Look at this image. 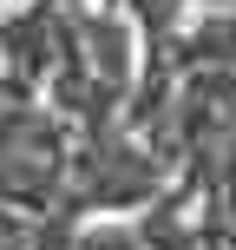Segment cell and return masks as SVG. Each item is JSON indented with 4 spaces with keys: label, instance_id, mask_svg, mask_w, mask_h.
Returning <instances> with one entry per match:
<instances>
[{
    "label": "cell",
    "instance_id": "obj_1",
    "mask_svg": "<svg viewBox=\"0 0 236 250\" xmlns=\"http://www.w3.org/2000/svg\"><path fill=\"white\" fill-rule=\"evenodd\" d=\"M131 230H138V244H145V250H203V230H197V191L171 178V185H164L158 198L131 217Z\"/></svg>",
    "mask_w": 236,
    "mask_h": 250
},
{
    "label": "cell",
    "instance_id": "obj_2",
    "mask_svg": "<svg viewBox=\"0 0 236 250\" xmlns=\"http://www.w3.org/2000/svg\"><path fill=\"white\" fill-rule=\"evenodd\" d=\"M66 250H145V244H138L131 217H79Z\"/></svg>",
    "mask_w": 236,
    "mask_h": 250
},
{
    "label": "cell",
    "instance_id": "obj_3",
    "mask_svg": "<svg viewBox=\"0 0 236 250\" xmlns=\"http://www.w3.org/2000/svg\"><path fill=\"white\" fill-rule=\"evenodd\" d=\"M0 13H7V0H0Z\"/></svg>",
    "mask_w": 236,
    "mask_h": 250
}]
</instances>
